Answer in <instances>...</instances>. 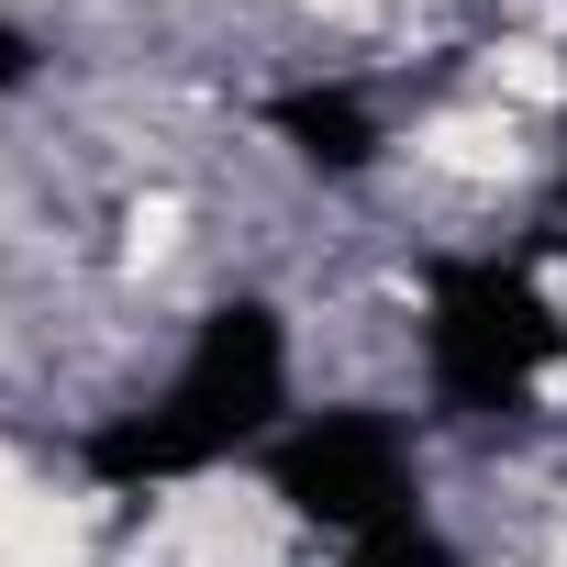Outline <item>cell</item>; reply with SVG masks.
<instances>
[{
    "mask_svg": "<svg viewBox=\"0 0 567 567\" xmlns=\"http://www.w3.org/2000/svg\"><path fill=\"white\" fill-rule=\"evenodd\" d=\"M278 412H290V323H278L267 301H223L189 334L178 379L145 412H123V423L90 434V467L112 489H167V478H200V467L267 445Z\"/></svg>",
    "mask_w": 567,
    "mask_h": 567,
    "instance_id": "6da1fadb",
    "label": "cell"
},
{
    "mask_svg": "<svg viewBox=\"0 0 567 567\" xmlns=\"http://www.w3.org/2000/svg\"><path fill=\"white\" fill-rule=\"evenodd\" d=\"M567 346L556 301L534 290V267H501V256H456L434 267V312H423V357H434V390L456 412H512L545 357Z\"/></svg>",
    "mask_w": 567,
    "mask_h": 567,
    "instance_id": "7a4b0ae2",
    "label": "cell"
},
{
    "mask_svg": "<svg viewBox=\"0 0 567 567\" xmlns=\"http://www.w3.org/2000/svg\"><path fill=\"white\" fill-rule=\"evenodd\" d=\"M267 489L290 501L301 523L346 534V545L379 534V523H401V512H423L412 445H401L390 412H301L290 434H267Z\"/></svg>",
    "mask_w": 567,
    "mask_h": 567,
    "instance_id": "3957f363",
    "label": "cell"
},
{
    "mask_svg": "<svg viewBox=\"0 0 567 567\" xmlns=\"http://www.w3.org/2000/svg\"><path fill=\"white\" fill-rule=\"evenodd\" d=\"M278 123L301 134L312 167H368V156H379V123H368L357 90H301V101H278Z\"/></svg>",
    "mask_w": 567,
    "mask_h": 567,
    "instance_id": "277c9868",
    "label": "cell"
},
{
    "mask_svg": "<svg viewBox=\"0 0 567 567\" xmlns=\"http://www.w3.org/2000/svg\"><path fill=\"white\" fill-rule=\"evenodd\" d=\"M346 567H456V545L423 523V512H401V523H379V534H357L346 545Z\"/></svg>",
    "mask_w": 567,
    "mask_h": 567,
    "instance_id": "5b68a950",
    "label": "cell"
}]
</instances>
